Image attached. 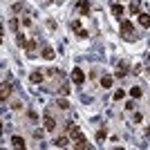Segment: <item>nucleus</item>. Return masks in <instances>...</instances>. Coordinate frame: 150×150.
<instances>
[{"label": "nucleus", "instance_id": "obj_1", "mask_svg": "<svg viewBox=\"0 0 150 150\" xmlns=\"http://www.w3.org/2000/svg\"><path fill=\"white\" fill-rule=\"evenodd\" d=\"M132 34H134V25H132L130 20H123V23H121V36H123L125 40H134L137 36H132Z\"/></svg>", "mask_w": 150, "mask_h": 150}, {"label": "nucleus", "instance_id": "obj_2", "mask_svg": "<svg viewBox=\"0 0 150 150\" xmlns=\"http://www.w3.org/2000/svg\"><path fill=\"white\" fill-rule=\"evenodd\" d=\"M67 130H69V137L74 139V141L83 139V132H81V128H79L76 123H67Z\"/></svg>", "mask_w": 150, "mask_h": 150}, {"label": "nucleus", "instance_id": "obj_3", "mask_svg": "<svg viewBox=\"0 0 150 150\" xmlns=\"http://www.w3.org/2000/svg\"><path fill=\"white\" fill-rule=\"evenodd\" d=\"M83 81H85V74H83V69H81V67H74V69H72V83L81 85Z\"/></svg>", "mask_w": 150, "mask_h": 150}, {"label": "nucleus", "instance_id": "obj_4", "mask_svg": "<svg viewBox=\"0 0 150 150\" xmlns=\"http://www.w3.org/2000/svg\"><path fill=\"white\" fill-rule=\"evenodd\" d=\"M43 123H45V130H47V132H54V130H56V119H54L52 114H45Z\"/></svg>", "mask_w": 150, "mask_h": 150}, {"label": "nucleus", "instance_id": "obj_5", "mask_svg": "<svg viewBox=\"0 0 150 150\" xmlns=\"http://www.w3.org/2000/svg\"><path fill=\"white\" fill-rule=\"evenodd\" d=\"M69 139H72L69 134H63V137H56V139H54V148H67V146H69Z\"/></svg>", "mask_w": 150, "mask_h": 150}, {"label": "nucleus", "instance_id": "obj_6", "mask_svg": "<svg viewBox=\"0 0 150 150\" xmlns=\"http://www.w3.org/2000/svg\"><path fill=\"white\" fill-rule=\"evenodd\" d=\"M76 11L81 13V16H88V13H90V2H88V0H81V2H76Z\"/></svg>", "mask_w": 150, "mask_h": 150}, {"label": "nucleus", "instance_id": "obj_7", "mask_svg": "<svg viewBox=\"0 0 150 150\" xmlns=\"http://www.w3.org/2000/svg\"><path fill=\"white\" fill-rule=\"evenodd\" d=\"M9 96H11V85H9V83H5V85H2V92H0V99H2V103H5Z\"/></svg>", "mask_w": 150, "mask_h": 150}, {"label": "nucleus", "instance_id": "obj_8", "mask_svg": "<svg viewBox=\"0 0 150 150\" xmlns=\"http://www.w3.org/2000/svg\"><path fill=\"white\" fill-rule=\"evenodd\" d=\"M29 81L31 83H43L45 81V74H43V72H31V74H29Z\"/></svg>", "mask_w": 150, "mask_h": 150}, {"label": "nucleus", "instance_id": "obj_9", "mask_svg": "<svg viewBox=\"0 0 150 150\" xmlns=\"http://www.w3.org/2000/svg\"><path fill=\"white\" fill-rule=\"evenodd\" d=\"M11 146H13V148H18V150H23V148H25V139H23V137H11Z\"/></svg>", "mask_w": 150, "mask_h": 150}, {"label": "nucleus", "instance_id": "obj_10", "mask_svg": "<svg viewBox=\"0 0 150 150\" xmlns=\"http://www.w3.org/2000/svg\"><path fill=\"white\" fill-rule=\"evenodd\" d=\"M139 25L141 27H150V16L148 13H144V11L139 13Z\"/></svg>", "mask_w": 150, "mask_h": 150}, {"label": "nucleus", "instance_id": "obj_11", "mask_svg": "<svg viewBox=\"0 0 150 150\" xmlns=\"http://www.w3.org/2000/svg\"><path fill=\"white\" fill-rule=\"evenodd\" d=\"M74 148H76V150H81V148L88 150V148H92V146H90L88 141H85V137H83V139H79V141H74Z\"/></svg>", "mask_w": 150, "mask_h": 150}, {"label": "nucleus", "instance_id": "obj_12", "mask_svg": "<svg viewBox=\"0 0 150 150\" xmlns=\"http://www.w3.org/2000/svg\"><path fill=\"white\" fill-rule=\"evenodd\" d=\"M125 72H128V63L121 61V63H119V69H117V76L121 79V76H125Z\"/></svg>", "mask_w": 150, "mask_h": 150}, {"label": "nucleus", "instance_id": "obj_13", "mask_svg": "<svg viewBox=\"0 0 150 150\" xmlns=\"http://www.w3.org/2000/svg\"><path fill=\"white\" fill-rule=\"evenodd\" d=\"M112 16H117V18H121V16H123V7L114 2V5H112Z\"/></svg>", "mask_w": 150, "mask_h": 150}, {"label": "nucleus", "instance_id": "obj_14", "mask_svg": "<svg viewBox=\"0 0 150 150\" xmlns=\"http://www.w3.org/2000/svg\"><path fill=\"white\" fill-rule=\"evenodd\" d=\"M101 88H112V76H101Z\"/></svg>", "mask_w": 150, "mask_h": 150}, {"label": "nucleus", "instance_id": "obj_15", "mask_svg": "<svg viewBox=\"0 0 150 150\" xmlns=\"http://www.w3.org/2000/svg\"><path fill=\"white\" fill-rule=\"evenodd\" d=\"M130 13L132 16H139V13H141V5H139V2H132L130 5Z\"/></svg>", "mask_w": 150, "mask_h": 150}, {"label": "nucleus", "instance_id": "obj_16", "mask_svg": "<svg viewBox=\"0 0 150 150\" xmlns=\"http://www.w3.org/2000/svg\"><path fill=\"white\" fill-rule=\"evenodd\" d=\"M43 56L47 58V61H52V58L56 56V54H54V50H52V47H45V50H43Z\"/></svg>", "mask_w": 150, "mask_h": 150}, {"label": "nucleus", "instance_id": "obj_17", "mask_svg": "<svg viewBox=\"0 0 150 150\" xmlns=\"http://www.w3.org/2000/svg\"><path fill=\"white\" fill-rule=\"evenodd\" d=\"M56 105H58V110H67V108H69V101L67 99H58Z\"/></svg>", "mask_w": 150, "mask_h": 150}, {"label": "nucleus", "instance_id": "obj_18", "mask_svg": "<svg viewBox=\"0 0 150 150\" xmlns=\"http://www.w3.org/2000/svg\"><path fill=\"white\" fill-rule=\"evenodd\" d=\"M16 43L25 47V45H27V40H25V34H20V31H16Z\"/></svg>", "mask_w": 150, "mask_h": 150}, {"label": "nucleus", "instance_id": "obj_19", "mask_svg": "<svg viewBox=\"0 0 150 150\" xmlns=\"http://www.w3.org/2000/svg\"><path fill=\"white\" fill-rule=\"evenodd\" d=\"M34 50H36V43H34V40H29V43L25 45V52H27V54H34Z\"/></svg>", "mask_w": 150, "mask_h": 150}, {"label": "nucleus", "instance_id": "obj_20", "mask_svg": "<svg viewBox=\"0 0 150 150\" xmlns=\"http://www.w3.org/2000/svg\"><path fill=\"white\" fill-rule=\"evenodd\" d=\"M130 96L132 99H139L141 96V88H130Z\"/></svg>", "mask_w": 150, "mask_h": 150}, {"label": "nucleus", "instance_id": "obj_21", "mask_svg": "<svg viewBox=\"0 0 150 150\" xmlns=\"http://www.w3.org/2000/svg\"><path fill=\"white\" fill-rule=\"evenodd\" d=\"M9 27H11V31H18V20L11 18V20H9Z\"/></svg>", "mask_w": 150, "mask_h": 150}, {"label": "nucleus", "instance_id": "obj_22", "mask_svg": "<svg viewBox=\"0 0 150 150\" xmlns=\"http://www.w3.org/2000/svg\"><path fill=\"white\" fill-rule=\"evenodd\" d=\"M123 96H125V92H123V90H117V92H114V101H121Z\"/></svg>", "mask_w": 150, "mask_h": 150}, {"label": "nucleus", "instance_id": "obj_23", "mask_svg": "<svg viewBox=\"0 0 150 150\" xmlns=\"http://www.w3.org/2000/svg\"><path fill=\"white\" fill-rule=\"evenodd\" d=\"M72 29H74V31H81L83 27H81V23H79V20H74V23H72Z\"/></svg>", "mask_w": 150, "mask_h": 150}, {"label": "nucleus", "instance_id": "obj_24", "mask_svg": "<svg viewBox=\"0 0 150 150\" xmlns=\"http://www.w3.org/2000/svg\"><path fill=\"white\" fill-rule=\"evenodd\" d=\"M96 139H99V141H103V139H105V130H99V132H96Z\"/></svg>", "mask_w": 150, "mask_h": 150}, {"label": "nucleus", "instance_id": "obj_25", "mask_svg": "<svg viewBox=\"0 0 150 150\" xmlns=\"http://www.w3.org/2000/svg\"><path fill=\"white\" fill-rule=\"evenodd\" d=\"M31 25V18H27V16H23V27H29Z\"/></svg>", "mask_w": 150, "mask_h": 150}, {"label": "nucleus", "instance_id": "obj_26", "mask_svg": "<svg viewBox=\"0 0 150 150\" xmlns=\"http://www.w3.org/2000/svg\"><path fill=\"white\" fill-rule=\"evenodd\" d=\"M76 36H79V38H88V31L81 29V31H76Z\"/></svg>", "mask_w": 150, "mask_h": 150}, {"label": "nucleus", "instance_id": "obj_27", "mask_svg": "<svg viewBox=\"0 0 150 150\" xmlns=\"http://www.w3.org/2000/svg\"><path fill=\"white\" fill-rule=\"evenodd\" d=\"M61 94H69V88H67V85H61Z\"/></svg>", "mask_w": 150, "mask_h": 150}, {"label": "nucleus", "instance_id": "obj_28", "mask_svg": "<svg viewBox=\"0 0 150 150\" xmlns=\"http://www.w3.org/2000/svg\"><path fill=\"white\" fill-rule=\"evenodd\" d=\"M148 61H150V52H148Z\"/></svg>", "mask_w": 150, "mask_h": 150}, {"label": "nucleus", "instance_id": "obj_29", "mask_svg": "<svg viewBox=\"0 0 150 150\" xmlns=\"http://www.w3.org/2000/svg\"><path fill=\"white\" fill-rule=\"evenodd\" d=\"M47 2H54V0H47Z\"/></svg>", "mask_w": 150, "mask_h": 150}]
</instances>
